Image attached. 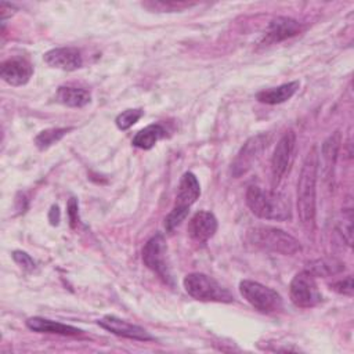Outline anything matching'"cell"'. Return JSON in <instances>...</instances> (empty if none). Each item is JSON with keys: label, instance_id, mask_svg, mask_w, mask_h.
I'll use <instances>...</instances> for the list:
<instances>
[{"label": "cell", "instance_id": "6da1fadb", "mask_svg": "<svg viewBox=\"0 0 354 354\" xmlns=\"http://www.w3.org/2000/svg\"><path fill=\"white\" fill-rule=\"evenodd\" d=\"M319 155L314 145L303 160L297 181V212L303 228L313 232L315 228V184L318 177Z\"/></svg>", "mask_w": 354, "mask_h": 354}, {"label": "cell", "instance_id": "7a4b0ae2", "mask_svg": "<svg viewBox=\"0 0 354 354\" xmlns=\"http://www.w3.org/2000/svg\"><path fill=\"white\" fill-rule=\"evenodd\" d=\"M246 205L254 216L264 220L285 221L292 217L290 202L286 196L275 191H264L256 185L248 188Z\"/></svg>", "mask_w": 354, "mask_h": 354}, {"label": "cell", "instance_id": "3957f363", "mask_svg": "<svg viewBox=\"0 0 354 354\" xmlns=\"http://www.w3.org/2000/svg\"><path fill=\"white\" fill-rule=\"evenodd\" d=\"M246 241L256 248L285 256H292L301 250L300 242L295 236L275 227L250 228L246 234Z\"/></svg>", "mask_w": 354, "mask_h": 354}, {"label": "cell", "instance_id": "277c9868", "mask_svg": "<svg viewBox=\"0 0 354 354\" xmlns=\"http://www.w3.org/2000/svg\"><path fill=\"white\" fill-rule=\"evenodd\" d=\"M184 288L187 293L201 301H221L231 303L234 300L232 295L223 288L216 279L202 272H191L184 281Z\"/></svg>", "mask_w": 354, "mask_h": 354}, {"label": "cell", "instance_id": "5b68a950", "mask_svg": "<svg viewBox=\"0 0 354 354\" xmlns=\"http://www.w3.org/2000/svg\"><path fill=\"white\" fill-rule=\"evenodd\" d=\"M239 292L243 296V299L260 313L270 314L277 313L282 308L281 295L277 290L260 282L243 279L239 283Z\"/></svg>", "mask_w": 354, "mask_h": 354}, {"label": "cell", "instance_id": "8992f818", "mask_svg": "<svg viewBox=\"0 0 354 354\" xmlns=\"http://www.w3.org/2000/svg\"><path fill=\"white\" fill-rule=\"evenodd\" d=\"M289 295L292 303L300 308H311L322 299L314 275L307 270L297 272L293 277L289 286Z\"/></svg>", "mask_w": 354, "mask_h": 354}, {"label": "cell", "instance_id": "52a82bcc", "mask_svg": "<svg viewBox=\"0 0 354 354\" xmlns=\"http://www.w3.org/2000/svg\"><path fill=\"white\" fill-rule=\"evenodd\" d=\"M268 136L266 133H260L257 136L250 137L236 153L232 165H231V174L234 177H239L245 174L248 170L253 167V165L260 159L261 153L268 145Z\"/></svg>", "mask_w": 354, "mask_h": 354}, {"label": "cell", "instance_id": "ba28073f", "mask_svg": "<svg viewBox=\"0 0 354 354\" xmlns=\"http://www.w3.org/2000/svg\"><path fill=\"white\" fill-rule=\"evenodd\" d=\"M166 252H167V248H166L163 235L156 234L142 248V261L151 271L158 274L166 283L171 285V274L169 271Z\"/></svg>", "mask_w": 354, "mask_h": 354}, {"label": "cell", "instance_id": "9c48e42d", "mask_svg": "<svg viewBox=\"0 0 354 354\" xmlns=\"http://www.w3.org/2000/svg\"><path fill=\"white\" fill-rule=\"evenodd\" d=\"M295 147H296V136L293 131H286L281 140L278 141L274 155L271 159V176H272V187L275 188L282 177L286 174L289 170L292 160H293V153H295Z\"/></svg>", "mask_w": 354, "mask_h": 354}, {"label": "cell", "instance_id": "30bf717a", "mask_svg": "<svg viewBox=\"0 0 354 354\" xmlns=\"http://www.w3.org/2000/svg\"><path fill=\"white\" fill-rule=\"evenodd\" d=\"M98 325L111 333L116 336H122L126 339H133V340H140V342H148L153 340V336L149 335L144 328L130 324L124 319H120L115 315H105L101 319H98Z\"/></svg>", "mask_w": 354, "mask_h": 354}, {"label": "cell", "instance_id": "8fae6325", "mask_svg": "<svg viewBox=\"0 0 354 354\" xmlns=\"http://www.w3.org/2000/svg\"><path fill=\"white\" fill-rule=\"evenodd\" d=\"M33 73V66L24 58H10L0 66L1 79L11 86L26 84Z\"/></svg>", "mask_w": 354, "mask_h": 354}, {"label": "cell", "instance_id": "7c38bea8", "mask_svg": "<svg viewBox=\"0 0 354 354\" xmlns=\"http://www.w3.org/2000/svg\"><path fill=\"white\" fill-rule=\"evenodd\" d=\"M217 231V220L213 213L196 212L188 223V234L198 243H206Z\"/></svg>", "mask_w": 354, "mask_h": 354}, {"label": "cell", "instance_id": "4fadbf2b", "mask_svg": "<svg viewBox=\"0 0 354 354\" xmlns=\"http://www.w3.org/2000/svg\"><path fill=\"white\" fill-rule=\"evenodd\" d=\"M44 62L51 68L62 71H75L82 66L83 58L75 47H57L44 54Z\"/></svg>", "mask_w": 354, "mask_h": 354}, {"label": "cell", "instance_id": "5bb4252c", "mask_svg": "<svg viewBox=\"0 0 354 354\" xmlns=\"http://www.w3.org/2000/svg\"><path fill=\"white\" fill-rule=\"evenodd\" d=\"M303 30V25L289 17H277L270 22V26L266 32L264 43H279L289 37L299 35Z\"/></svg>", "mask_w": 354, "mask_h": 354}, {"label": "cell", "instance_id": "9a60e30c", "mask_svg": "<svg viewBox=\"0 0 354 354\" xmlns=\"http://www.w3.org/2000/svg\"><path fill=\"white\" fill-rule=\"evenodd\" d=\"M199 195H201V185L196 176L191 171H187L183 174L180 180L174 206L189 209V206L195 203Z\"/></svg>", "mask_w": 354, "mask_h": 354}, {"label": "cell", "instance_id": "2e32d148", "mask_svg": "<svg viewBox=\"0 0 354 354\" xmlns=\"http://www.w3.org/2000/svg\"><path fill=\"white\" fill-rule=\"evenodd\" d=\"M26 326L33 330V332H40V333H55V335H64V336H77L82 333L80 329L61 324L57 321H51L47 318L41 317H30L26 319Z\"/></svg>", "mask_w": 354, "mask_h": 354}, {"label": "cell", "instance_id": "e0dca14e", "mask_svg": "<svg viewBox=\"0 0 354 354\" xmlns=\"http://www.w3.org/2000/svg\"><path fill=\"white\" fill-rule=\"evenodd\" d=\"M297 90H299V82L295 80V82L281 84L278 87L261 90L256 94V98L263 104L275 105V104H281V102H285L289 98H292Z\"/></svg>", "mask_w": 354, "mask_h": 354}, {"label": "cell", "instance_id": "ac0fdd59", "mask_svg": "<svg viewBox=\"0 0 354 354\" xmlns=\"http://www.w3.org/2000/svg\"><path fill=\"white\" fill-rule=\"evenodd\" d=\"M55 98L58 102L72 108L86 106L91 101L90 93L87 90L80 87H72V86H61L57 90Z\"/></svg>", "mask_w": 354, "mask_h": 354}, {"label": "cell", "instance_id": "d6986e66", "mask_svg": "<svg viewBox=\"0 0 354 354\" xmlns=\"http://www.w3.org/2000/svg\"><path fill=\"white\" fill-rule=\"evenodd\" d=\"M166 134V130L163 129V126L153 123L149 124L147 127H144L142 130H140L134 137H133V145L141 149H151L160 138H163Z\"/></svg>", "mask_w": 354, "mask_h": 354}, {"label": "cell", "instance_id": "ffe728a7", "mask_svg": "<svg viewBox=\"0 0 354 354\" xmlns=\"http://www.w3.org/2000/svg\"><path fill=\"white\" fill-rule=\"evenodd\" d=\"M344 268V264L335 259H319L308 263V270L313 275L326 277L329 274H336Z\"/></svg>", "mask_w": 354, "mask_h": 354}, {"label": "cell", "instance_id": "44dd1931", "mask_svg": "<svg viewBox=\"0 0 354 354\" xmlns=\"http://www.w3.org/2000/svg\"><path fill=\"white\" fill-rule=\"evenodd\" d=\"M339 147H340V133H339V131H335V133L322 144L321 155H322V158H324L325 170H329V169L333 167L335 160H336V158H337Z\"/></svg>", "mask_w": 354, "mask_h": 354}, {"label": "cell", "instance_id": "7402d4cb", "mask_svg": "<svg viewBox=\"0 0 354 354\" xmlns=\"http://www.w3.org/2000/svg\"><path fill=\"white\" fill-rule=\"evenodd\" d=\"M71 129H65V127H54V129H47L40 131L36 138H35V144L40 151H44L47 148H50L51 145H54L55 142H58L65 134H68Z\"/></svg>", "mask_w": 354, "mask_h": 354}, {"label": "cell", "instance_id": "603a6c76", "mask_svg": "<svg viewBox=\"0 0 354 354\" xmlns=\"http://www.w3.org/2000/svg\"><path fill=\"white\" fill-rule=\"evenodd\" d=\"M196 3H189V1H163V0H158V1H145L142 3L144 7L149 8V10H155V11H160V12H174V11H183L185 8H189L192 6H195Z\"/></svg>", "mask_w": 354, "mask_h": 354}, {"label": "cell", "instance_id": "cb8c5ba5", "mask_svg": "<svg viewBox=\"0 0 354 354\" xmlns=\"http://www.w3.org/2000/svg\"><path fill=\"white\" fill-rule=\"evenodd\" d=\"M141 116H142V109H140V108H137V109H126V111H123L122 113H119V115L116 116L115 123H116L118 129H120V130H127V129H130Z\"/></svg>", "mask_w": 354, "mask_h": 354}, {"label": "cell", "instance_id": "d4e9b609", "mask_svg": "<svg viewBox=\"0 0 354 354\" xmlns=\"http://www.w3.org/2000/svg\"><path fill=\"white\" fill-rule=\"evenodd\" d=\"M187 214H188V209L174 206L171 209V212L167 214V217L165 218V228H166V231L171 232L177 225H180V223L187 217Z\"/></svg>", "mask_w": 354, "mask_h": 354}, {"label": "cell", "instance_id": "484cf974", "mask_svg": "<svg viewBox=\"0 0 354 354\" xmlns=\"http://www.w3.org/2000/svg\"><path fill=\"white\" fill-rule=\"evenodd\" d=\"M340 224V234L343 235L346 243L350 246L353 242V213L350 209L343 212V221Z\"/></svg>", "mask_w": 354, "mask_h": 354}, {"label": "cell", "instance_id": "4316f807", "mask_svg": "<svg viewBox=\"0 0 354 354\" xmlns=\"http://www.w3.org/2000/svg\"><path fill=\"white\" fill-rule=\"evenodd\" d=\"M12 259L14 261L24 270L26 271H33L36 264L33 261V259L26 253V252H22V250H15L12 252Z\"/></svg>", "mask_w": 354, "mask_h": 354}, {"label": "cell", "instance_id": "83f0119b", "mask_svg": "<svg viewBox=\"0 0 354 354\" xmlns=\"http://www.w3.org/2000/svg\"><path fill=\"white\" fill-rule=\"evenodd\" d=\"M332 288H333L336 292L342 293V295L351 296V295H353V278L348 275L347 278L335 282V283L332 285Z\"/></svg>", "mask_w": 354, "mask_h": 354}, {"label": "cell", "instance_id": "f1b7e54d", "mask_svg": "<svg viewBox=\"0 0 354 354\" xmlns=\"http://www.w3.org/2000/svg\"><path fill=\"white\" fill-rule=\"evenodd\" d=\"M79 206H77V201L75 198H71L68 202V217L71 221V227L75 228L79 223Z\"/></svg>", "mask_w": 354, "mask_h": 354}, {"label": "cell", "instance_id": "f546056e", "mask_svg": "<svg viewBox=\"0 0 354 354\" xmlns=\"http://www.w3.org/2000/svg\"><path fill=\"white\" fill-rule=\"evenodd\" d=\"M48 220H50L51 225H58V223H59V209H58L57 205L51 206V210L48 213Z\"/></svg>", "mask_w": 354, "mask_h": 354}]
</instances>
